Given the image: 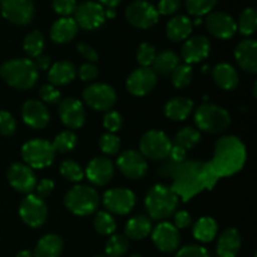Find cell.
I'll return each mask as SVG.
<instances>
[{"label": "cell", "mask_w": 257, "mask_h": 257, "mask_svg": "<svg viewBox=\"0 0 257 257\" xmlns=\"http://www.w3.org/2000/svg\"><path fill=\"white\" fill-rule=\"evenodd\" d=\"M171 177L173 180L171 188L185 202L205 188L212 190L218 181L207 163L201 161H183L176 167Z\"/></svg>", "instance_id": "1"}, {"label": "cell", "mask_w": 257, "mask_h": 257, "mask_svg": "<svg viewBox=\"0 0 257 257\" xmlns=\"http://www.w3.org/2000/svg\"><path fill=\"white\" fill-rule=\"evenodd\" d=\"M246 150L243 143L235 136H225L216 142L215 153L207 162L216 178L232 176L245 165Z\"/></svg>", "instance_id": "2"}, {"label": "cell", "mask_w": 257, "mask_h": 257, "mask_svg": "<svg viewBox=\"0 0 257 257\" xmlns=\"http://www.w3.org/2000/svg\"><path fill=\"white\" fill-rule=\"evenodd\" d=\"M0 75L13 88L25 90L30 89L37 83L39 73L30 59H12L0 67Z\"/></svg>", "instance_id": "3"}, {"label": "cell", "mask_w": 257, "mask_h": 257, "mask_svg": "<svg viewBox=\"0 0 257 257\" xmlns=\"http://www.w3.org/2000/svg\"><path fill=\"white\" fill-rule=\"evenodd\" d=\"M178 200L172 188L165 185H156L148 191L146 196L145 205L147 212L153 220H165L176 211Z\"/></svg>", "instance_id": "4"}, {"label": "cell", "mask_w": 257, "mask_h": 257, "mask_svg": "<svg viewBox=\"0 0 257 257\" xmlns=\"http://www.w3.org/2000/svg\"><path fill=\"white\" fill-rule=\"evenodd\" d=\"M64 203L68 210L77 216H88L99 206V196L93 187L77 185L65 195Z\"/></svg>", "instance_id": "5"}, {"label": "cell", "mask_w": 257, "mask_h": 257, "mask_svg": "<svg viewBox=\"0 0 257 257\" xmlns=\"http://www.w3.org/2000/svg\"><path fill=\"white\" fill-rule=\"evenodd\" d=\"M198 130L207 133H221L231 124V117L226 109L216 104H202L195 113Z\"/></svg>", "instance_id": "6"}, {"label": "cell", "mask_w": 257, "mask_h": 257, "mask_svg": "<svg viewBox=\"0 0 257 257\" xmlns=\"http://www.w3.org/2000/svg\"><path fill=\"white\" fill-rule=\"evenodd\" d=\"M22 157L30 168L40 170L52 165L55 157V151L52 143L38 138L24 143L22 148Z\"/></svg>", "instance_id": "7"}, {"label": "cell", "mask_w": 257, "mask_h": 257, "mask_svg": "<svg viewBox=\"0 0 257 257\" xmlns=\"http://www.w3.org/2000/svg\"><path fill=\"white\" fill-rule=\"evenodd\" d=\"M172 142L166 133L161 131H148L140 141L141 155L152 161H163L170 153Z\"/></svg>", "instance_id": "8"}, {"label": "cell", "mask_w": 257, "mask_h": 257, "mask_svg": "<svg viewBox=\"0 0 257 257\" xmlns=\"http://www.w3.org/2000/svg\"><path fill=\"white\" fill-rule=\"evenodd\" d=\"M83 99L98 112H108L117 102L115 90L104 83H94L83 90Z\"/></svg>", "instance_id": "9"}, {"label": "cell", "mask_w": 257, "mask_h": 257, "mask_svg": "<svg viewBox=\"0 0 257 257\" xmlns=\"http://www.w3.org/2000/svg\"><path fill=\"white\" fill-rule=\"evenodd\" d=\"M158 15L157 9L146 0H136L125 9L128 23L138 29H148L157 24Z\"/></svg>", "instance_id": "10"}, {"label": "cell", "mask_w": 257, "mask_h": 257, "mask_svg": "<svg viewBox=\"0 0 257 257\" xmlns=\"http://www.w3.org/2000/svg\"><path fill=\"white\" fill-rule=\"evenodd\" d=\"M74 20L78 27L85 30L98 29L104 23V8L97 2H83L77 5Z\"/></svg>", "instance_id": "11"}, {"label": "cell", "mask_w": 257, "mask_h": 257, "mask_svg": "<svg viewBox=\"0 0 257 257\" xmlns=\"http://www.w3.org/2000/svg\"><path fill=\"white\" fill-rule=\"evenodd\" d=\"M19 215L22 220L30 227H40L47 220V205L44 200L38 196L28 195L20 203Z\"/></svg>", "instance_id": "12"}, {"label": "cell", "mask_w": 257, "mask_h": 257, "mask_svg": "<svg viewBox=\"0 0 257 257\" xmlns=\"http://www.w3.org/2000/svg\"><path fill=\"white\" fill-rule=\"evenodd\" d=\"M0 7L3 17L13 24H29L34 15L33 0H2Z\"/></svg>", "instance_id": "13"}, {"label": "cell", "mask_w": 257, "mask_h": 257, "mask_svg": "<svg viewBox=\"0 0 257 257\" xmlns=\"http://www.w3.org/2000/svg\"><path fill=\"white\" fill-rule=\"evenodd\" d=\"M103 205L109 212L127 215L136 205V196L128 188H112L103 196Z\"/></svg>", "instance_id": "14"}, {"label": "cell", "mask_w": 257, "mask_h": 257, "mask_svg": "<svg viewBox=\"0 0 257 257\" xmlns=\"http://www.w3.org/2000/svg\"><path fill=\"white\" fill-rule=\"evenodd\" d=\"M157 74L150 67H141L133 70L127 79V89L136 97H143L155 89Z\"/></svg>", "instance_id": "15"}, {"label": "cell", "mask_w": 257, "mask_h": 257, "mask_svg": "<svg viewBox=\"0 0 257 257\" xmlns=\"http://www.w3.org/2000/svg\"><path fill=\"white\" fill-rule=\"evenodd\" d=\"M208 33L217 39H231L237 32V24L230 14L223 12H211L206 18Z\"/></svg>", "instance_id": "16"}, {"label": "cell", "mask_w": 257, "mask_h": 257, "mask_svg": "<svg viewBox=\"0 0 257 257\" xmlns=\"http://www.w3.org/2000/svg\"><path fill=\"white\" fill-rule=\"evenodd\" d=\"M118 170L127 178L140 180L147 173V161L137 151H124L119 155L117 160Z\"/></svg>", "instance_id": "17"}, {"label": "cell", "mask_w": 257, "mask_h": 257, "mask_svg": "<svg viewBox=\"0 0 257 257\" xmlns=\"http://www.w3.org/2000/svg\"><path fill=\"white\" fill-rule=\"evenodd\" d=\"M8 180L10 186L18 192L29 193L35 190L37 177L32 168L23 163H13L8 170Z\"/></svg>", "instance_id": "18"}, {"label": "cell", "mask_w": 257, "mask_h": 257, "mask_svg": "<svg viewBox=\"0 0 257 257\" xmlns=\"http://www.w3.org/2000/svg\"><path fill=\"white\" fill-rule=\"evenodd\" d=\"M152 240L156 247L166 253L175 252L180 246V233L170 222H161L152 231Z\"/></svg>", "instance_id": "19"}, {"label": "cell", "mask_w": 257, "mask_h": 257, "mask_svg": "<svg viewBox=\"0 0 257 257\" xmlns=\"http://www.w3.org/2000/svg\"><path fill=\"white\" fill-rule=\"evenodd\" d=\"M59 117L63 124L70 130H78L85 122V110L82 102L74 98H65L59 103Z\"/></svg>", "instance_id": "20"}, {"label": "cell", "mask_w": 257, "mask_h": 257, "mask_svg": "<svg viewBox=\"0 0 257 257\" xmlns=\"http://www.w3.org/2000/svg\"><path fill=\"white\" fill-rule=\"evenodd\" d=\"M210 40L203 35H196V37L186 40L182 49H181V55H182V59L185 60L186 64L191 65L206 59L210 54Z\"/></svg>", "instance_id": "21"}, {"label": "cell", "mask_w": 257, "mask_h": 257, "mask_svg": "<svg viewBox=\"0 0 257 257\" xmlns=\"http://www.w3.org/2000/svg\"><path fill=\"white\" fill-rule=\"evenodd\" d=\"M23 120L27 125L34 130H42L49 123V112L40 100L30 99L23 104Z\"/></svg>", "instance_id": "22"}, {"label": "cell", "mask_w": 257, "mask_h": 257, "mask_svg": "<svg viewBox=\"0 0 257 257\" xmlns=\"http://www.w3.org/2000/svg\"><path fill=\"white\" fill-rule=\"evenodd\" d=\"M87 178L95 186H105L110 182L114 175L112 161L105 157H95L88 163L85 171Z\"/></svg>", "instance_id": "23"}, {"label": "cell", "mask_w": 257, "mask_h": 257, "mask_svg": "<svg viewBox=\"0 0 257 257\" xmlns=\"http://www.w3.org/2000/svg\"><path fill=\"white\" fill-rule=\"evenodd\" d=\"M235 58L241 69L255 74L257 73V43L253 39L242 40L235 49Z\"/></svg>", "instance_id": "24"}, {"label": "cell", "mask_w": 257, "mask_h": 257, "mask_svg": "<svg viewBox=\"0 0 257 257\" xmlns=\"http://www.w3.org/2000/svg\"><path fill=\"white\" fill-rule=\"evenodd\" d=\"M78 33V25L73 18H60L50 28V39L58 44H64L74 39Z\"/></svg>", "instance_id": "25"}, {"label": "cell", "mask_w": 257, "mask_h": 257, "mask_svg": "<svg viewBox=\"0 0 257 257\" xmlns=\"http://www.w3.org/2000/svg\"><path fill=\"white\" fill-rule=\"evenodd\" d=\"M241 248V236L236 228L230 227L223 231L217 241L218 257H236Z\"/></svg>", "instance_id": "26"}, {"label": "cell", "mask_w": 257, "mask_h": 257, "mask_svg": "<svg viewBox=\"0 0 257 257\" xmlns=\"http://www.w3.org/2000/svg\"><path fill=\"white\" fill-rule=\"evenodd\" d=\"M77 74L74 64L68 60H62L57 62L49 68L48 72V79L50 84L54 87H60V85H67L70 82H73Z\"/></svg>", "instance_id": "27"}, {"label": "cell", "mask_w": 257, "mask_h": 257, "mask_svg": "<svg viewBox=\"0 0 257 257\" xmlns=\"http://www.w3.org/2000/svg\"><path fill=\"white\" fill-rule=\"evenodd\" d=\"M192 29L193 24L190 18L186 15H177L167 23L166 34L172 42H182L190 37Z\"/></svg>", "instance_id": "28"}, {"label": "cell", "mask_w": 257, "mask_h": 257, "mask_svg": "<svg viewBox=\"0 0 257 257\" xmlns=\"http://www.w3.org/2000/svg\"><path fill=\"white\" fill-rule=\"evenodd\" d=\"M212 78L216 84L225 90H232L238 84V74L232 65L227 63L217 64L212 70Z\"/></svg>", "instance_id": "29"}, {"label": "cell", "mask_w": 257, "mask_h": 257, "mask_svg": "<svg viewBox=\"0 0 257 257\" xmlns=\"http://www.w3.org/2000/svg\"><path fill=\"white\" fill-rule=\"evenodd\" d=\"M152 231V222H151L150 217L143 215H138L128 220L125 223L124 233L125 237L130 240L140 241L147 237Z\"/></svg>", "instance_id": "30"}, {"label": "cell", "mask_w": 257, "mask_h": 257, "mask_svg": "<svg viewBox=\"0 0 257 257\" xmlns=\"http://www.w3.org/2000/svg\"><path fill=\"white\" fill-rule=\"evenodd\" d=\"M63 251V240L58 235L49 233L38 241L34 257H59Z\"/></svg>", "instance_id": "31"}, {"label": "cell", "mask_w": 257, "mask_h": 257, "mask_svg": "<svg viewBox=\"0 0 257 257\" xmlns=\"http://www.w3.org/2000/svg\"><path fill=\"white\" fill-rule=\"evenodd\" d=\"M193 109V102L188 98H172L165 105V114L171 120H185Z\"/></svg>", "instance_id": "32"}, {"label": "cell", "mask_w": 257, "mask_h": 257, "mask_svg": "<svg viewBox=\"0 0 257 257\" xmlns=\"http://www.w3.org/2000/svg\"><path fill=\"white\" fill-rule=\"evenodd\" d=\"M180 64V58L172 50H163L160 54L156 55L155 60L152 63V70L156 74L166 75L172 74L173 70Z\"/></svg>", "instance_id": "33"}, {"label": "cell", "mask_w": 257, "mask_h": 257, "mask_svg": "<svg viewBox=\"0 0 257 257\" xmlns=\"http://www.w3.org/2000/svg\"><path fill=\"white\" fill-rule=\"evenodd\" d=\"M217 235V223L212 217H201L193 226V236L201 242H211Z\"/></svg>", "instance_id": "34"}, {"label": "cell", "mask_w": 257, "mask_h": 257, "mask_svg": "<svg viewBox=\"0 0 257 257\" xmlns=\"http://www.w3.org/2000/svg\"><path fill=\"white\" fill-rule=\"evenodd\" d=\"M23 48L30 58L39 57L44 49V35L39 30H33L24 38Z\"/></svg>", "instance_id": "35"}, {"label": "cell", "mask_w": 257, "mask_h": 257, "mask_svg": "<svg viewBox=\"0 0 257 257\" xmlns=\"http://www.w3.org/2000/svg\"><path fill=\"white\" fill-rule=\"evenodd\" d=\"M201 140V135L197 130L192 127H185L178 131L175 137V145L180 146L183 150H191L195 147Z\"/></svg>", "instance_id": "36"}, {"label": "cell", "mask_w": 257, "mask_h": 257, "mask_svg": "<svg viewBox=\"0 0 257 257\" xmlns=\"http://www.w3.org/2000/svg\"><path fill=\"white\" fill-rule=\"evenodd\" d=\"M130 247L128 238L123 235H113L105 245L107 257H122L125 255Z\"/></svg>", "instance_id": "37"}, {"label": "cell", "mask_w": 257, "mask_h": 257, "mask_svg": "<svg viewBox=\"0 0 257 257\" xmlns=\"http://www.w3.org/2000/svg\"><path fill=\"white\" fill-rule=\"evenodd\" d=\"M257 27V13L253 8L243 10L238 18V30L242 35L248 37L253 34Z\"/></svg>", "instance_id": "38"}, {"label": "cell", "mask_w": 257, "mask_h": 257, "mask_svg": "<svg viewBox=\"0 0 257 257\" xmlns=\"http://www.w3.org/2000/svg\"><path fill=\"white\" fill-rule=\"evenodd\" d=\"M77 140L78 138L74 132H72V131H64V132L59 133L54 138L52 146L55 152L67 153L74 150V147L77 146Z\"/></svg>", "instance_id": "39"}, {"label": "cell", "mask_w": 257, "mask_h": 257, "mask_svg": "<svg viewBox=\"0 0 257 257\" xmlns=\"http://www.w3.org/2000/svg\"><path fill=\"white\" fill-rule=\"evenodd\" d=\"M192 77L193 70L191 65L178 64L177 68L171 74V80L177 89H183L187 85H190V83L192 82Z\"/></svg>", "instance_id": "40"}, {"label": "cell", "mask_w": 257, "mask_h": 257, "mask_svg": "<svg viewBox=\"0 0 257 257\" xmlns=\"http://www.w3.org/2000/svg\"><path fill=\"white\" fill-rule=\"evenodd\" d=\"M94 227L98 233L103 236H108L114 233L117 225H115L114 218L110 213L105 212V211H99L94 217Z\"/></svg>", "instance_id": "41"}, {"label": "cell", "mask_w": 257, "mask_h": 257, "mask_svg": "<svg viewBox=\"0 0 257 257\" xmlns=\"http://www.w3.org/2000/svg\"><path fill=\"white\" fill-rule=\"evenodd\" d=\"M186 9L191 15L195 17H202V15L210 14L217 0H185Z\"/></svg>", "instance_id": "42"}, {"label": "cell", "mask_w": 257, "mask_h": 257, "mask_svg": "<svg viewBox=\"0 0 257 257\" xmlns=\"http://www.w3.org/2000/svg\"><path fill=\"white\" fill-rule=\"evenodd\" d=\"M59 171L60 175L65 180L70 181V182H80L83 180V177H84V172H83L82 167L72 160L63 161L59 167Z\"/></svg>", "instance_id": "43"}, {"label": "cell", "mask_w": 257, "mask_h": 257, "mask_svg": "<svg viewBox=\"0 0 257 257\" xmlns=\"http://www.w3.org/2000/svg\"><path fill=\"white\" fill-rule=\"evenodd\" d=\"M99 148L107 156L117 155L120 148V140L113 133H105L100 137Z\"/></svg>", "instance_id": "44"}, {"label": "cell", "mask_w": 257, "mask_h": 257, "mask_svg": "<svg viewBox=\"0 0 257 257\" xmlns=\"http://www.w3.org/2000/svg\"><path fill=\"white\" fill-rule=\"evenodd\" d=\"M156 55V48L153 47L152 44L150 43H142L138 48V52H137V60L138 63L141 64V67H150L152 65L153 60H155Z\"/></svg>", "instance_id": "45"}, {"label": "cell", "mask_w": 257, "mask_h": 257, "mask_svg": "<svg viewBox=\"0 0 257 257\" xmlns=\"http://www.w3.org/2000/svg\"><path fill=\"white\" fill-rule=\"evenodd\" d=\"M103 125H104L105 130L109 131L110 133L118 132L123 125L122 115L118 112H115V110H108V112L105 113L104 118H103Z\"/></svg>", "instance_id": "46"}, {"label": "cell", "mask_w": 257, "mask_h": 257, "mask_svg": "<svg viewBox=\"0 0 257 257\" xmlns=\"http://www.w3.org/2000/svg\"><path fill=\"white\" fill-rule=\"evenodd\" d=\"M53 9L57 14L62 15V18L70 17L74 14L77 9V2L75 0H53Z\"/></svg>", "instance_id": "47"}, {"label": "cell", "mask_w": 257, "mask_h": 257, "mask_svg": "<svg viewBox=\"0 0 257 257\" xmlns=\"http://www.w3.org/2000/svg\"><path fill=\"white\" fill-rule=\"evenodd\" d=\"M39 95L44 102L49 103V104H59L60 100H62L60 92L52 84L43 85L39 89Z\"/></svg>", "instance_id": "48"}, {"label": "cell", "mask_w": 257, "mask_h": 257, "mask_svg": "<svg viewBox=\"0 0 257 257\" xmlns=\"http://www.w3.org/2000/svg\"><path fill=\"white\" fill-rule=\"evenodd\" d=\"M17 130V122L14 117L7 110H0V133L3 136H10Z\"/></svg>", "instance_id": "49"}, {"label": "cell", "mask_w": 257, "mask_h": 257, "mask_svg": "<svg viewBox=\"0 0 257 257\" xmlns=\"http://www.w3.org/2000/svg\"><path fill=\"white\" fill-rule=\"evenodd\" d=\"M175 257H210V255L202 246L187 245L181 248Z\"/></svg>", "instance_id": "50"}, {"label": "cell", "mask_w": 257, "mask_h": 257, "mask_svg": "<svg viewBox=\"0 0 257 257\" xmlns=\"http://www.w3.org/2000/svg\"><path fill=\"white\" fill-rule=\"evenodd\" d=\"M181 0H160L158 7L156 8L158 14L162 15H171L175 14L178 9L181 8Z\"/></svg>", "instance_id": "51"}, {"label": "cell", "mask_w": 257, "mask_h": 257, "mask_svg": "<svg viewBox=\"0 0 257 257\" xmlns=\"http://www.w3.org/2000/svg\"><path fill=\"white\" fill-rule=\"evenodd\" d=\"M78 74H79L80 79L82 80H84V82H89V80L95 79V78L99 75V70H98V68L95 67L94 64H92V63H85V64H83L82 67L79 68Z\"/></svg>", "instance_id": "52"}, {"label": "cell", "mask_w": 257, "mask_h": 257, "mask_svg": "<svg viewBox=\"0 0 257 257\" xmlns=\"http://www.w3.org/2000/svg\"><path fill=\"white\" fill-rule=\"evenodd\" d=\"M35 188H37V195L35 196H38V197L43 200V198L48 197L52 193V191L54 190V182L52 180L44 178V180H42L35 186Z\"/></svg>", "instance_id": "53"}, {"label": "cell", "mask_w": 257, "mask_h": 257, "mask_svg": "<svg viewBox=\"0 0 257 257\" xmlns=\"http://www.w3.org/2000/svg\"><path fill=\"white\" fill-rule=\"evenodd\" d=\"M77 49L78 52L80 53V54L83 55V57L85 58L87 60H89L90 63H97L98 62V53L95 52L94 49H93L90 45L85 44V43H79V44L77 45Z\"/></svg>", "instance_id": "54"}, {"label": "cell", "mask_w": 257, "mask_h": 257, "mask_svg": "<svg viewBox=\"0 0 257 257\" xmlns=\"http://www.w3.org/2000/svg\"><path fill=\"white\" fill-rule=\"evenodd\" d=\"M191 222H192V218H191L190 213L186 212V211H178L175 215V225L173 226L176 228L182 230V228L188 227L191 225Z\"/></svg>", "instance_id": "55"}, {"label": "cell", "mask_w": 257, "mask_h": 257, "mask_svg": "<svg viewBox=\"0 0 257 257\" xmlns=\"http://www.w3.org/2000/svg\"><path fill=\"white\" fill-rule=\"evenodd\" d=\"M167 158H170V160L175 163H182L186 158V150L181 148L180 146L172 145Z\"/></svg>", "instance_id": "56"}, {"label": "cell", "mask_w": 257, "mask_h": 257, "mask_svg": "<svg viewBox=\"0 0 257 257\" xmlns=\"http://www.w3.org/2000/svg\"><path fill=\"white\" fill-rule=\"evenodd\" d=\"M33 63H34L38 72H39V70H42V72H44V70H49V68L52 67V65H50L52 64V63H50V58L48 57V55L40 54L39 57L35 58V60Z\"/></svg>", "instance_id": "57"}, {"label": "cell", "mask_w": 257, "mask_h": 257, "mask_svg": "<svg viewBox=\"0 0 257 257\" xmlns=\"http://www.w3.org/2000/svg\"><path fill=\"white\" fill-rule=\"evenodd\" d=\"M100 5H104L107 8H115L122 0H98Z\"/></svg>", "instance_id": "58"}, {"label": "cell", "mask_w": 257, "mask_h": 257, "mask_svg": "<svg viewBox=\"0 0 257 257\" xmlns=\"http://www.w3.org/2000/svg\"><path fill=\"white\" fill-rule=\"evenodd\" d=\"M104 14H105V18H108V19L114 18L115 17L114 8H107V9H104Z\"/></svg>", "instance_id": "59"}, {"label": "cell", "mask_w": 257, "mask_h": 257, "mask_svg": "<svg viewBox=\"0 0 257 257\" xmlns=\"http://www.w3.org/2000/svg\"><path fill=\"white\" fill-rule=\"evenodd\" d=\"M17 257H34V255H33V252H30V251L23 250L20 251V252H18Z\"/></svg>", "instance_id": "60"}, {"label": "cell", "mask_w": 257, "mask_h": 257, "mask_svg": "<svg viewBox=\"0 0 257 257\" xmlns=\"http://www.w3.org/2000/svg\"><path fill=\"white\" fill-rule=\"evenodd\" d=\"M192 24H196V25H200V24H201V19H200V18H197V19H196V20H195V22H193V23H192Z\"/></svg>", "instance_id": "61"}, {"label": "cell", "mask_w": 257, "mask_h": 257, "mask_svg": "<svg viewBox=\"0 0 257 257\" xmlns=\"http://www.w3.org/2000/svg\"><path fill=\"white\" fill-rule=\"evenodd\" d=\"M130 257H142V256H140V255H132V256H130Z\"/></svg>", "instance_id": "62"}, {"label": "cell", "mask_w": 257, "mask_h": 257, "mask_svg": "<svg viewBox=\"0 0 257 257\" xmlns=\"http://www.w3.org/2000/svg\"><path fill=\"white\" fill-rule=\"evenodd\" d=\"M94 257H107V256H103V255H97V256H94Z\"/></svg>", "instance_id": "63"}, {"label": "cell", "mask_w": 257, "mask_h": 257, "mask_svg": "<svg viewBox=\"0 0 257 257\" xmlns=\"http://www.w3.org/2000/svg\"><path fill=\"white\" fill-rule=\"evenodd\" d=\"M0 2H2V0H0Z\"/></svg>", "instance_id": "64"}]
</instances>
